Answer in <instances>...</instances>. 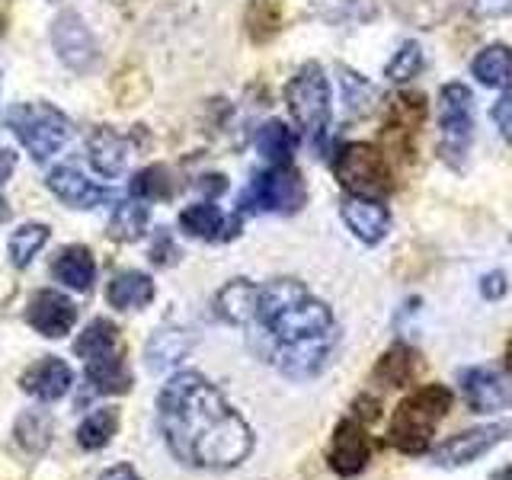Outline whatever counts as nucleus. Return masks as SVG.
<instances>
[{"label": "nucleus", "instance_id": "nucleus-12", "mask_svg": "<svg viewBox=\"0 0 512 480\" xmlns=\"http://www.w3.org/2000/svg\"><path fill=\"white\" fill-rule=\"evenodd\" d=\"M461 397L471 413H500L512 407V378L490 365H471L458 372Z\"/></svg>", "mask_w": 512, "mask_h": 480}, {"label": "nucleus", "instance_id": "nucleus-26", "mask_svg": "<svg viewBox=\"0 0 512 480\" xmlns=\"http://www.w3.org/2000/svg\"><path fill=\"white\" fill-rule=\"evenodd\" d=\"M52 279L68 285L71 292H90L93 279H96V263H93V253L87 247H64L55 263H52Z\"/></svg>", "mask_w": 512, "mask_h": 480}, {"label": "nucleus", "instance_id": "nucleus-28", "mask_svg": "<svg viewBox=\"0 0 512 480\" xmlns=\"http://www.w3.org/2000/svg\"><path fill=\"white\" fill-rule=\"evenodd\" d=\"M471 74L490 90L512 87V48L503 42H493L480 48L477 58L471 61Z\"/></svg>", "mask_w": 512, "mask_h": 480}, {"label": "nucleus", "instance_id": "nucleus-35", "mask_svg": "<svg viewBox=\"0 0 512 480\" xmlns=\"http://www.w3.org/2000/svg\"><path fill=\"white\" fill-rule=\"evenodd\" d=\"M122 346V336H119V327L112 324V320L106 317H96L87 324V330L77 336V343H74V356L77 359H93V356H100V352H109V349H116Z\"/></svg>", "mask_w": 512, "mask_h": 480}, {"label": "nucleus", "instance_id": "nucleus-47", "mask_svg": "<svg viewBox=\"0 0 512 480\" xmlns=\"http://www.w3.org/2000/svg\"><path fill=\"white\" fill-rule=\"evenodd\" d=\"M490 480H512V461L503 464V468H496V471L490 474Z\"/></svg>", "mask_w": 512, "mask_h": 480}, {"label": "nucleus", "instance_id": "nucleus-14", "mask_svg": "<svg viewBox=\"0 0 512 480\" xmlns=\"http://www.w3.org/2000/svg\"><path fill=\"white\" fill-rule=\"evenodd\" d=\"M336 340H340V333L320 336V340H308V343H298V346H285V349L272 352L266 362L276 365L285 378L308 381V378H317L327 368L333 349H336Z\"/></svg>", "mask_w": 512, "mask_h": 480}, {"label": "nucleus", "instance_id": "nucleus-5", "mask_svg": "<svg viewBox=\"0 0 512 480\" xmlns=\"http://www.w3.org/2000/svg\"><path fill=\"white\" fill-rule=\"evenodd\" d=\"M474 141V93L468 84L452 80L439 90V157L445 167H468Z\"/></svg>", "mask_w": 512, "mask_h": 480}, {"label": "nucleus", "instance_id": "nucleus-31", "mask_svg": "<svg viewBox=\"0 0 512 480\" xmlns=\"http://www.w3.org/2000/svg\"><path fill=\"white\" fill-rule=\"evenodd\" d=\"M148 205L141 199H125L116 205V212L109 218V237L119 240V244H135L144 234H148Z\"/></svg>", "mask_w": 512, "mask_h": 480}, {"label": "nucleus", "instance_id": "nucleus-10", "mask_svg": "<svg viewBox=\"0 0 512 480\" xmlns=\"http://www.w3.org/2000/svg\"><path fill=\"white\" fill-rule=\"evenodd\" d=\"M509 436H512V426H506V423H490V426H474V429L455 432V436H448L445 442L432 448V464H439L445 471L468 468V464L490 455L493 448L506 442Z\"/></svg>", "mask_w": 512, "mask_h": 480}, {"label": "nucleus", "instance_id": "nucleus-37", "mask_svg": "<svg viewBox=\"0 0 512 480\" xmlns=\"http://www.w3.org/2000/svg\"><path fill=\"white\" fill-rule=\"evenodd\" d=\"M244 23H247V36L256 45H263L272 36H279V29H282V7H279V0H250Z\"/></svg>", "mask_w": 512, "mask_h": 480}, {"label": "nucleus", "instance_id": "nucleus-22", "mask_svg": "<svg viewBox=\"0 0 512 480\" xmlns=\"http://www.w3.org/2000/svg\"><path fill=\"white\" fill-rule=\"evenodd\" d=\"M87 151L93 170L100 176H109V180H116L128 164V141L109 125H96L87 135Z\"/></svg>", "mask_w": 512, "mask_h": 480}, {"label": "nucleus", "instance_id": "nucleus-33", "mask_svg": "<svg viewBox=\"0 0 512 480\" xmlns=\"http://www.w3.org/2000/svg\"><path fill=\"white\" fill-rule=\"evenodd\" d=\"M340 90H343V106L349 119H365L368 112H375L378 90L368 80L349 68H340Z\"/></svg>", "mask_w": 512, "mask_h": 480}, {"label": "nucleus", "instance_id": "nucleus-32", "mask_svg": "<svg viewBox=\"0 0 512 480\" xmlns=\"http://www.w3.org/2000/svg\"><path fill=\"white\" fill-rule=\"evenodd\" d=\"M295 132L288 128L285 122H266L256 135V151H260L272 167H282V164H292V154H295Z\"/></svg>", "mask_w": 512, "mask_h": 480}, {"label": "nucleus", "instance_id": "nucleus-36", "mask_svg": "<svg viewBox=\"0 0 512 480\" xmlns=\"http://www.w3.org/2000/svg\"><path fill=\"white\" fill-rule=\"evenodd\" d=\"M132 196L144 199V202H164L170 196H176V183H173V173L164 164H151L132 176Z\"/></svg>", "mask_w": 512, "mask_h": 480}, {"label": "nucleus", "instance_id": "nucleus-43", "mask_svg": "<svg viewBox=\"0 0 512 480\" xmlns=\"http://www.w3.org/2000/svg\"><path fill=\"white\" fill-rule=\"evenodd\" d=\"M506 292H509V282H506V276L500 269H493V272H487L484 279H480V295H484L487 301H500Z\"/></svg>", "mask_w": 512, "mask_h": 480}, {"label": "nucleus", "instance_id": "nucleus-15", "mask_svg": "<svg viewBox=\"0 0 512 480\" xmlns=\"http://www.w3.org/2000/svg\"><path fill=\"white\" fill-rule=\"evenodd\" d=\"M26 320L32 330L48 336V340H61L77 324V304L68 295L55 292V288H42V292L29 298Z\"/></svg>", "mask_w": 512, "mask_h": 480}, {"label": "nucleus", "instance_id": "nucleus-27", "mask_svg": "<svg viewBox=\"0 0 512 480\" xmlns=\"http://www.w3.org/2000/svg\"><path fill=\"white\" fill-rule=\"evenodd\" d=\"M464 0H391V10L397 20L416 29H436L445 26L461 10Z\"/></svg>", "mask_w": 512, "mask_h": 480}, {"label": "nucleus", "instance_id": "nucleus-39", "mask_svg": "<svg viewBox=\"0 0 512 480\" xmlns=\"http://www.w3.org/2000/svg\"><path fill=\"white\" fill-rule=\"evenodd\" d=\"M112 93L119 96L122 106H138L144 96H148V80H144L141 71L128 68V71L116 74V80H112Z\"/></svg>", "mask_w": 512, "mask_h": 480}, {"label": "nucleus", "instance_id": "nucleus-21", "mask_svg": "<svg viewBox=\"0 0 512 480\" xmlns=\"http://www.w3.org/2000/svg\"><path fill=\"white\" fill-rule=\"evenodd\" d=\"M256 301H260V285L250 279H231L215 295V311L224 324L250 327L256 317Z\"/></svg>", "mask_w": 512, "mask_h": 480}, {"label": "nucleus", "instance_id": "nucleus-4", "mask_svg": "<svg viewBox=\"0 0 512 480\" xmlns=\"http://www.w3.org/2000/svg\"><path fill=\"white\" fill-rule=\"evenodd\" d=\"M333 176L340 180V186L349 196H359V199L381 202L394 192L391 157L365 141L343 144V148L333 154Z\"/></svg>", "mask_w": 512, "mask_h": 480}, {"label": "nucleus", "instance_id": "nucleus-44", "mask_svg": "<svg viewBox=\"0 0 512 480\" xmlns=\"http://www.w3.org/2000/svg\"><path fill=\"white\" fill-rule=\"evenodd\" d=\"M352 416H356V420H362L365 426H368V423H375L378 416H381L378 397H372V394H359L356 400H352Z\"/></svg>", "mask_w": 512, "mask_h": 480}, {"label": "nucleus", "instance_id": "nucleus-8", "mask_svg": "<svg viewBox=\"0 0 512 480\" xmlns=\"http://www.w3.org/2000/svg\"><path fill=\"white\" fill-rule=\"evenodd\" d=\"M285 103L298 128L311 141H324L327 128H330V84L327 74L317 61L301 64L298 74L288 80L285 87Z\"/></svg>", "mask_w": 512, "mask_h": 480}, {"label": "nucleus", "instance_id": "nucleus-41", "mask_svg": "<svg viewBox=\"0 0 512 480\" xmlns=\"http://www.w3.org/2000/svg\"><path fill=\"white\" fill-rule=\"evenodd\" d=\"M151 260H154L157 266H173L176 260H180V250H176L173 237H170L167 231H157L154 247H151Z\"/></svg>", "mask_w": 512, "mask_h": 480}, {"label": "nucleus", "instance_id": "nucleus-20", "mask_svg": "<svg viewBox=\"0 0 512 480\" xmlns=\"http://www.w3.org/2000/svg\"><path fill=\"white\" fill-rule=\"evenodd\" d=\"M48 189L55 196L71 205V208H96L112 199V192L106 186H96L93 180H87L84 173H77L74 167H55L48 173Z\"/></svg>", "mask_w": 512, "mask_h": 480}, {"label": "nucleus", "instance_id": "nucleus-19", "mask_svg": "<svg viewBox=\"0 0 512 480\" xmlns=\"http://www.w3.org/2000/svg\"><path fill=\"white\" fill-rule=\"evenodd\" d=\"M84 378H87L93 394H106V397L128 394V391H132V381H135L132 372H128V362H125L122 346L87 359L84 362Z\"/></svg>", "mask_w": 512, "mask_h": 480}, {"label": "nucleus", "instance_id": "nucleus-9", "mask_svg": "<svg viewBox=\"0 0 512 480\" xmlns=\"http://www.w3.org/2000/svg\"><path fill=\"white\" fill-rule=\"evenodd\" d=\"M426 116H429V103L423 93H416V90L394 93L381 122V144H384L381 151L400 160V164H416Z\"/></svg>", "mask_w": 512, "mask_h": 480}, {"label": "nucleus", "instance_id": "nucleus-1", "mask_svg": "<svg viewBox=\"0 0 512 480\" xmlns=\"http://www.w3.org/2000/svg\"><path fill=\"white\" fill-rule=\"evenodd\" d=\"M157 426L170 455L192 471H234L256 442L250 423L202 372H180L160 388Z\"/></svg>", "mask_w": 512, "mask_h": 480}, {"label": "nucleus", "instance_id": "nucleus-24", "mask_svg": "<svg viewBox=\"0 0 512 480\" xmlns=\"http://www.w3.org/2000/svg\"><path fill=\"white\" fill-rule=\"evenodd\" d=\"M189 349H192V340H189L186 330L160 327V330H154L148 346H144V362H148V368L154 375H164L173 365H180L189 356Z\"/></svg>", "mask_w": 512, "mask_h": 480}, {"label": "nucleus", "instance_id": "nucleus-13", "mask_svg": "<svg viewBox=\"0 0 512 480\" xmlns=\"http://www.w3.org/2000/svg\"><path fill=\"white\" fill-rule=\"evenodd\" d=\"M52 45L58 58L68 64L71 71L77 74H87L96 68V61H100V48H96V39L90 36L87 23L80 20L74 10L61 13L55 26H52Z\"/></svg>", "mask_w": 512, "mask_h": 480}, {"label": "nucleus", "instance_id": "nucleus-2", "mask_svg": "<svg viewBox=\"0 0 512 480\" xmlns=\"http://www.w3.org/2000/svg\"><path fill=\"white\" fill-rule=\"evenodd\" d=\"M256 340L253 349L269 359L276 349L298 346L308 340L336 333L333 311L298 279H272L260 285V301H256Z\"/></svg>", "mask_w": 512, "mask_h": 480}, {"label": "nucleus", "instance_id": "nucleus-3", "mask_svg": "<svg viewBox=\"0 0 512 480\" xmlns=\"http://www.w3.org/2000/svg\"><path fill=\"white\" fill-rule=\"evenodd\" d=\"M452 404L455 394L445 384H423V388L410 391L391 416L388 442L400 455H426Z\"/></svg>", "mask_w": 512, "mask_h": 480}, {"label": "nucleus", "instance_id": "nucleus-17", "mask_svg": "<svg viewBox=\"0 0 512 480\" xmlns=\"http://www.w3.org/2000/svg\"><path fill=\"white\" fill-rule=\"evenodd\" d=\"M340 215L346 221V228L352 231V237L362 240L368 247L381 244L391 231V212H388V205H381L378 199L346 196L340 205Z\"/></svg>", "mask_w": 512, "mask_h": 480}, {"label": "nucleus", "instance_id": "nucleus-29", "mask_svg": "<svg viewBox=\"0 0 512 480\" xmlns=\"http://www.w3.org/2000/svg\"><path fill=\"white\" fill-rule=\"evenodd\" d=\"M13 436H16V442H20L23 452H29V455L48 452V445H52V436H55L52 413L42 410V407L23 410L20 416H16V423H13Z\"/></svg>", "mask_w": 512, "mask_h": 480}, {"label": "nucleus", "instance_id": "nucleus-34", "mask_svg": "<svg viewBox=\"0 0 512 480\" xmlns=\"http://www.w3.org/2000/svg\"><path fill=\"white\" fill-rule=\"evenodd\" d=\"M48 237H52V228H48V224H36V221L20 224V228L10 234V244H7L10 263L16 269H26L39 256V250L48 244Z\"/></svg>", "mask_w": 512, "mask_h": 480}, {"label": "nucleus", "instance_id": "nucleus-42", "mask_svg": "<svg viewBox=\"0 0 512 480\" xmlns=\"http://www.w3.org/2000/svg\"><path fill=\"white\" fill-rule=\"evenodd\" d=\"M493 122L500 128V135L512 144V90H506L493 106Z\"/></svg>", "mask_w": 512, "mask_h": 480}, {"label": "nucleus", "instance_id": "nucleus-38", "mask_svg": "<svg viewBox=\"0 0 512 480\" xmlns=\"http://www.w3.org/2000/svg\"><path fill=\"white\" fill-rule=\"evenodd\" d=\"M423 45L420 42H404L394 52V58L388 61V68H384V77L394 80V84H407V80H413L416 74L423 71Z\"/></svg>", "mask_w": 512, "mask_h": 480}, {"label": "nucleus", "instance_id": "nucleus-23", "mask_svg": "<svg viewBox=\"0 0 512 480\" xmlns=\"http://www.w3.org/2000/svg\"><path fill=\"white\" fill-rule=\"evenodd\" d=\"M423 372V359L420 352L407 343H394L388 352H381V359L375 362L372 378L381 381L384 388H410L416 375Z\"/></svg>", "mask_w": 512, "mask_h": 480}, {"label": "nucleus", "instance_id": "nucleus-40", "mask_svg": "<svg viewBox=\"0 0 512 480\" xmlns=\"http://www.w3.org/2000/svg\"><path fill=\"white\" fill-rule=\"evenodd\" d=\"M474 20H500L512 13V0H468Z\"/></svg>", "mask_w": 512, "mask_h": 480}, {"label": "nucleus", "instance_id": "nucleus-25", "mask_svg": "<svg viewBox=\"0 0 512 480\" xmlns=\"http://www.w3.org/2000/svg\"><path fill=\"white\" fill-rule=\"evenodd\" d=\"M106 301L119 311H138L154 301V279L138 269H122L106 285Z\"/></svg>", "mask_w": 512, "mask_h": 480}, {"label": "nucleus", "instance_id": "nucleus-49", "mask_svg": "<svg viewBox=\"0 0 512 480\" xmlns=\"http://www.w3.org/2000/svg\"><path fill=\"white\" fill-rule=\"evenodd\" d=\"M4 29H7V16L0 13V36H4Z\"/></svg>", "mask_w": 512, "mask_h": 480}, {"label": "nucleus", "instance_id": "nucleus-30", "mask_svg": "<svg viewBox=\"0 0 512 480\" xmlns=\"http://www.w3.org/2000/svg\"><path fill=\"white\" fill-rule=\"evenodd\" d=\"M119 432V410L116 407H96L93 413H87L77 426V445L84 452H100L106 448Z\"/></svg>", "mask_w": 512, "mask_h": 480}, {"label": "nucleus", "instance_id": "nucleus-45", "mask_svg": "<svg viewBox=\"0 0 512 480\" xmlns=\"http://www.w3.org/2000/svg\"><path fill=\"white\" fill-rule=\"evenodd\" d=\"M96 480H144V477L132 468V464L122 461V464H112V468H106Z\"/></svg>", "mask_w": 512, "mask_h": 480}, {"label": "nucleus", "instance_id": "nucleus-16", "mask_svg": "<svg viewBox=\"0 0 512 480\" xmlns=\"http://www.w3.org/2000/svg\"><path fill=\"white\" fill-rule=\"evenodd\" d=\"M20 388L36 397L39 404H55V400L68 397L74 388V372L71 365L58 356H42L39 362H32L26 372L20 375Z\"/></svg>", "mask_w": 512, "mask_h": 480}, {"label": "nucleus", "instance_id": "nucleus-46", "mask_svg": "<svg viewBox=\"0 0 512 480\" xmlns=\"http://www.w3.org/2000/svg\"><path fill=\"white\" fill-rule=\"evenodd\" d=\"M199 186L208 189V192H224V189H228V180H224V176H202Z\"/></svg>", "mask_w": 512, "mask_h": 480}, {"label": "nucleus", "instance_id": "nucleus-7", "mask_svg": "<svg viewBox=\"0 0 512 480\" xmlns=\"http://www.w3.org/2000/svg\"><path fill=\"white\" fill-rule=\"evenodd\" d=\"M304 199H308V189L292 164L269 167L253 173L240 196V215H295Z\"/></svg>", "mask_w": 512, "mask_h": 480}, {"label": "nucleus", "instance_id": "nucleus-6", "mask_svg": "<svg viewBox=\"0 0 512 480\" xmlns=\"http://www.w3.org/2000/svg\"><path fill=\"white\" fill-rule=\"evenodd\" d=\"M7 128L23 144L32 160H48L61 151L71 135L68 116L52 103H16L7 112Z\"/></svg>", "mask_w": 512, "mask_h": 480}, {"label": "nucleus", "instance_id": "nucleus-50", "mask_svg": "<svg viewBox=\"0 0 512 480\" xmlns=\"http://www.w3.org/2000/svg\"><path fill=\"white\" fill-rule=\"evenodd\" d=\"M112 4H116V7H119V4H122V7H128V4H135V0H112Z\"/></svg>", "mask_w": 512, "mask_h": 480}, {"label": "nucleus", "instance_id": "nucleus-18", "mask_svg": "<svg viewBox=\"0 0 512 480\" xmlns=\"http://www.w3.org/2000/svg\"><path fill=\"white\" fill-rule=\"evenodd\" d=\"M240 215L228 218L221 212L218 205L212 202H199V205H189L180 212V228L196 237V240H208V244H218V240H234L240 234Z\"/></svg>", "mask_w": 512, "mask_h": 480}, {"label": "nucleus", "instance_id": "nucleus-48", "mask_svg": "<svg viewBox=\"0 0 512 480\" xmlns=\"http://www.w3.org/2000/svg\"><path fill=\"white\" fill-rule=\"evenodd\" d=\"M506 368H509V375H512V336H509V343H506Z\"/></svg>", "mask_w": 512, "mask_h": 480}, {"label": "nucleus", "instance_id": "nucleus-11", "mask_svg": "<svg viewBox=\"0 0 512 480\" xmlns=\"http://www.w3.org/2000/svg\"><path fill=\"white\" fill-rule=\"evenodd\" d=\"M372 452H375V442L368 436V426L349 413L333 429L327 464L336 477H359L368 468V461H372Z\"/></svg>", "mask_w": 512, "mask_h": 480}]
</instances>
